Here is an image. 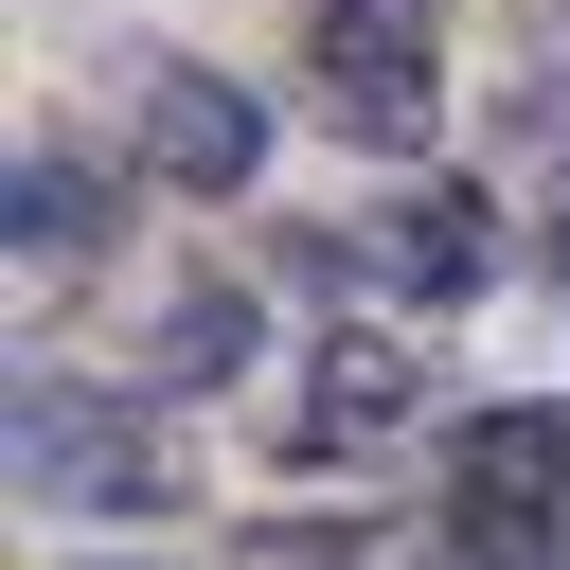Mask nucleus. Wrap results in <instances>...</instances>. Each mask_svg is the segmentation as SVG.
Returning <instances> with one entry per match:
<instances>
[{
  "label": "nucleus",
  "mask_w": 570,
  "mask_h": 570,
  "mask_svg": "<svg viewBox=\"0 0 570 570\" xmlns=\"http://www.w3.org/2000/svg\"><path fill=\"white\" fill-rule=\"evenodd\" d=\"M374 303H410V321H445V303H499V214L463 196V178H410L374 232Z\"/></svg>",
  "instance_id": "obj_6"
},
{
  "label": "nucleus",
  "mask_w": 570,
  "mask_h": 570,
  "mask_svg": "<svg viewBox=\"0 0 570 570\" xmlns=\"http://www.w3.org/2000/svg\"><path fill=\"white\" fill-rule=\"evenodd\" d=\"M125 196H142V160L18 142V196H0V249H18V285H71V267H107V249H125Z\"/></svg>",
  "instance_id": "obj_5"
},
{
  "label": "nucleus",
  "mask_w": 570,
  "mask_h": 570,
  "mask_svg": "<svg viewBox=\"0 0 570 570\" xmlns=\"http://www.w3.org/2000/svg\"><path fill=\"white\" fill-rule=\"evenodd\" d=\"M552 285H570V160H552Z\"/></svg>",
  "instance_id": "obj_8"
},
{
  "label": "nucleus",
  "mask_w": 570,
  "mask_h": 570,
  "mask_svg": "<svg viewBox=\"0 0 570 570\" xmlns=\"http://www.w3.org/2000/svg\"><path fill=\"white\" fill-rule=\"evenodd\" d=\"M18 499L36 517H107V534H160L196 499V445L160 392H107V374H18Z\"/></svg>",
  "instance_id": "obj_1"
},
{
  "label": "nucleus",
  "mask_w": 570,
  "mask_h": 570,
  "mask_svg": "<svg viewBox=\"0 0 570 570\" xmlns=\"http://www.w3.org/2000/svg\"><path fill=\"white\" fill-rule=\"evenodd\" d=\"M125 160L160 196H267V89L214 53H142L125 71Z\"/></svg>",
  "instance_id": "obj_3"
},
{
  "label": "nucleus",
  "mask_w": 570,
  "mask_h": 570,
  "mask_svg": "<svg viewBox=\"0 0 570 570\" xmlns=\"http://www.w3.org/2000/svg\"><path fill=\"white\" fill-rule=\"evenodd\" d=\"M232 374H267V303L249 285H178L160 303V392H232Z\"/></svg>",
  "instance_id": "obj_7"
},
{
  "label": "nucleus",
  "mask_w": 570,
  "mask_h": 570,
  "mask_svg": "<svg viewBox=\"0 0 570 570\" xmlns=\"http://www.w3.org/2000/svg\"><path fill=\"white\" fill-rule=\"evenodd\" d=\"M303 89L374 160L445 142V0H303Z\"/></svg>",
  "instance_id": "obj_2"
},
{
  "label": "nucleus",
  "mask_w": 570,
  "mask_h": 570,
  "mask_svg": "<svg viewBox=\"0 0 570 570\" xmlns=\"http://www.w3.org/2000/svg\"><path fill=\"white\" fill-rule=\"evenodd\" d=\"M410 428H445L410 321H338V338L303 356V392H285V445H303V463H392Z\"/></svg>",
  "instance_id": "obj_4"
},
{
  "label": "nucleus",
  "mask_w": 570,
  "mask_h": 570,
  "mask_svg": "<svg viewBox=\"0 0 570 570\" xmlns=\"http://www.w3.org/2000/svg\"><path fill=\"white\" fill-rule=\"evenodd\" d=\"M89 570H178V552H142V534H107V552H89Z\"/></svg>",
  "instance_id": "obj_9"
}]
</instances>
